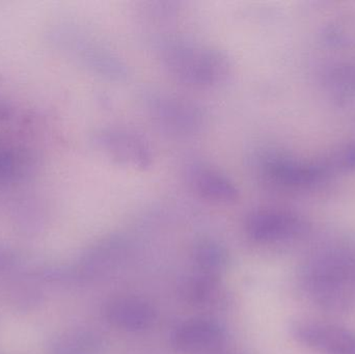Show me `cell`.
Masks as SVG:
<instances>
[{"mask_svg": "<svg viewBox=\"0 0 355 354\" xmlns=\"http://www.w3.org/2000/svg\"><path fill=\"white\" fill-rule=\"evenodd\" d=\"M164 64L177 80L196 87H213L231 73L227 56L220 50L196 44L178 43L164 52Z\"/></svg>", "mask_w": 355, "mask_h": 354, "instance_id": "6da1fadb", "label": "cell"}, {"mask_svg": "<svg viewBox=\"0 0 355 354\" xmlns=\"http://www.w3.org/2000/svg\"><path fill=\"white\" fill-rule=\"evenodd\" d=\"M306 289L325 308L343 310L354 303L355 263L331 258L319 261L306 272Z\"/></svg>", "mask_w": 355, "mask_h": 354, "instance_id": "7a4b0ae2", "label": "cell"}, {"mask_svg": "<svg viewBox=\"0 0 355 354\" xmlns=\"http://www.w3.org/2000/svg\"><path fill=\"white\" fill-rule=\"evenodd\" d=\"M245 230L248 236L257 242H284L304 236L308 232L309 224L304 218L292 212L262 209L248 215Z\"/></svg>", "mask_w": 355, "mask_h": 354, "instance_id": "3957f363", "label": "cell"}, {"mask_svg": "<svg viewBox=\"0 0 355 354\" xmlns=\"http://www.w3.org/2000/svg\"><path fill=\"white\" fill-rule=\"evenodd\" d=\"M296 342L323 354H355V334L336 324L296 320L290 326Z\"/></svg>", "mask_w": 355, "mask_h": 354, "instance_id": "277c9868", "label": "cell"}, {"mask_svg": "<svg viewBox=\"0 0 355 354\" xmlns=\"http://www.w3.org/2000/svg\"><path fill=\"white\" fill-rule=\"evenodd\" d=\"M225 328L209 318H194L179 324L171 335L172 346L180 353L202 354L220 348L225 342Z\"/></svg>", "mask_w": 355, "mask_h": 354, "instance_id": "5b68a950", "label": "cell"}, {"mask_svg": "<svg viewBox=\"0 0 355 354\" xmlns=\"http://www.w3.org/2000/svg\"><path fill=\"white\" fill-rule=\"evenodd\" d=\"M127 255L124 241L119 238L104 239L87 249L73 267L69 268L71 282L95 280L116 269Z\"/></svg>", "mask_w": 355, "mask_h": 354, "instance_id": "8992f818", "label": "cell"}, {"mask_svg": "<svg viewBox=\"0 0 355 354\" xmlns=\"http://www.w3.org/2000/svg\"><path fill=\"white\" fill-rule=\"evenodd\" d=\"M98 145L118 163L129 168L145 170L152 163L149 145L137 133L122 129L102 131L97 137Z\"/></svg>", "mask_w": 355, "mask_h": 354, "instance_id": "52a82bcc", "label": "cell"}, {"mask_svg": "<svg viewBox=\"0 0 355 354\" xmlns=\"http://www.w3.org/2000/svg\"><path fill=\"white\" fill-rule=\"evenodd\" d=\"M263 168L271 180L292 188L309 187L329 177L322 161L304 162L283 155L268 156Z\"/></svg>", "mask_w": 355, "mask_h": 354, "instance_id": "ba28073f", "label": "cell"}, {"mask_svg": "<svg viewBox=\"0 0 355 354\" xmlns=\"http://www.w3.org/2000/svg\"><path fill=\"white\" fill-rule=\"evenodd\" d=\"M106 321L128 333H141L153 328L157 313L151 303L132 297H116L104 306Z\"/></svg>", "mask_w": 355, "mask_h": 354, "instance_id": "9c48e42d", "label": "cell"}, {"mask_svg": "<svg viewBox=\"0 0 355 354\" xmlns=\"http://www.w3.org/2000/svg\"><path fill=\"white\" fill-rule=\"evenodd\" d=\"M186 303L198 309L223 310L230 301V294L220 278L196 274L186 278L180 289Z\"/></svg>", "mask_w": 355, "mask_h": 354, "instance_id": "30bf717a", "label": "cell"}, {"mask_svg": "<svg viewBox=\"0 0 355 354\" xmlns=\"http://www.w3.org/2000/svg\"><path fill=\"white\" fill-rule=\"evenodd\" d=\"M105 340L91 328H71L60 333L48 344L49 354H102Z\"/></svg>", "mask_w": 355, "mask_h": 354, "instance_id": "8fae6325", "label": "cell"}, {"mask_svg": "<svg viewBox=\"0 0 355 354\" xmlns=\"http://www.w3.org/2000/svg\"><path fill=\"white\" fill-rule=\"evenodd\" d=\"M194 188L205 199L215 203L229 204L238 199V189L225 175L212 168L198 166L192 172Z\"/></svg>", "mask_w": 355, "mask_h": 354, "instance_id": "7c38bea8", "label": "cell"}, {"mask_svg": "<svg viewBox=\"0 0 355 354\" xmlns=\"http://www.w3.org/2000/svg\"><path fill=\"white\" fill-rule=\"evenodd\" d=\"M191 260L198 274L220 278L229 266L227 249L212 239H200L192 247Z\"/></svg>", "mask_w": 355, "mask_h": 354, "instance_id": "4fadbf2b", "label": "cell"}, {"mask_svg": "<svg viewBox=\"0 0 355 354\" xmlns=\"http://www.w3.org/2000/svg\"><path fill=\"white\" fill-rule=\"evenodd\" d=\"M329 91L339 100L355 96V62H342L331 67L324 77Z\"/></svg>", "mask_w": 355, "mask_h": 354, "instance_id": "5bb4252c", "label": "cell"}, {"mask_svg": "<svg viewBox=\"0 0 355 354\" xmlns=\"http://www.w3.org/2000/svg\"><path fill=\"white\" fill-rule=\"evenodd\" d=\"M8 299L16 311L29 312L43 301V292L35 281L17 280L8 288Z\"/></svg>", "mask_w": 355, "mask_h": 354, "instance_id": "9a60e30c", "label": "cell"}, {"mask_svg": "<svg viewBox=\"0 0 355 354\" xmlns=\"http://www.w3.org/2000/svg\"><path fill=\"white\" fill-rule=\"evenodd\" d=\"M324 39L333 47H355V17L331 21L325 28Z\"/></svg>", "mask_w": 355, "mask_h": 354, "instance_id": "2e32d148", "label": "cell"}, {"mask_svg": "<svg viewBox=\"0 0 355 354\" xmlns=\"http://www.w3.org/2000/svg\"><path fill=\"white\" fill-rule=\"evenodd\" d=\"M322 162L329 176L355 172V143L341 145Z\"/></svg>", "mask_w": 355, "mask_h": 354, "instance_id": "e0dca14e", "label": "cell"}, {"mask_svg": "<svg viewBox=\"0 0 355 354\" xmlns=\"http://www.w3.org/2000/svg\"><path fill=\"white\" fill-rule=\"evenodd\" d=\"M18 264V256L8 247L0 245V272L12 269Z\"/></svg>", "mask_w": 355, "mask_h": 354, "instance_id": "ac0fdd59", "label": "cell"}, {"mask_svg": "<svg viewBox=\"0 0 355 354\" xmlns=\"http://www.w3.org/2000/svg\"><path fill=\"white\" fill-rule=\"evenodd\" d=\"M14 172V161H12V155L0 149V175L10 176Z\"/></svg>", "mask_w": 355, "mask_h": 354, "instance_id": "d6986e66", "label": "cell"}]
</instances>
